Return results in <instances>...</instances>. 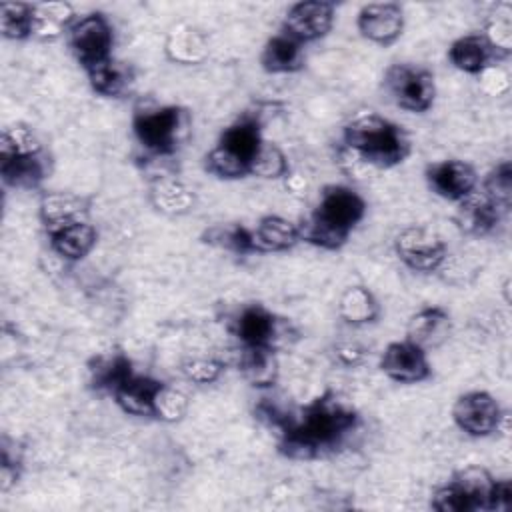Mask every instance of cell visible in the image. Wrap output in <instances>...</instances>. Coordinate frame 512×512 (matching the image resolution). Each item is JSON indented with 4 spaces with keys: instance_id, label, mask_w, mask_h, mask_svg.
Returning a JSON list of instances; mask_svg holds the SVG:
<instances>
[{
    "instance_id": "e0dca14e",
    "label": "cell",
    "mask_w": 512,
    "mask_h": 512,
    "mask_svg": "<svg viewBox=\"0 0 512 512\" xmlns=\"http://www.w3.org/2000/svg\"><path fill=\"white\" fill-rule=\"evenodd\" d=\"M510 56L496 50L484 34H464L448 46L450 64L470 76H482L490 68L506 62Z\"/></svg>"
},
{
    "instance_id": "277c9868",
    "label": "cell",
    "mask_w": 512,
    "mask_h": 512,
    "mask_svg": "<svg viewBox=\"0 0 512 512\" xmlns=\"http://www.w3.org/2000/svg\"><path fill=\"white\" fill-rule=\"evenodd\" d=\"M262 144L260 116L246 112L220 132L216 146L204 156V170L220 180L246 178Z\"/></svg>"
},
{
    "instance_id": "52a82bcc",
    "label": "cell",
    "mask_w": 512,
    "mask_h": 512,
    "mask_svg": "<svg viewBox=\"0 0 512 512\" xmlns=\"http://www.w3.org/2000/svg\"><path fill=\"white\" fill-rule=\"evenodd\" d=\"M230 332L238 346L270 348L276 352L298 340V330L290 318L278 316L260 302L242 304L230 320Z\"/></svg>"
},
{
    "instance_id": "8fae6325",
    "label": "cell",
    "mask_w": 512,
    "mask_h": 512,
    "mask_svg": "<svg viewBox=\"0 0 512 512\" xmlns=\"http://www.w3.org/2000/svg\"><path fill=\"white\" fill-rule=\"evenodd\" d=\"M452 422L470 438H488L504 422L500 402L486 390H468L452 404Z\"/></svg>"
},
{
    "instance_id": "4dcf8cb0",
    "label": "cell",
    "mask_w": 512,
    "mask_h": 512,
    "mask_svg": "<svg viewBox=\"0 0 512 512\" xmlns=\"http://www.w3.org/2000/svg\"><path fill=\"white\" fill-rule=\"evenodd\" d=\"M94 94L102 98H122L134 84V72L126 62L110 58L84 70Z\"/></svg>"
},
{
    "instance_id": "484cf974",
    "label": "cell",
    "mask_w": 512,
    "mask_h": 512,
    "mask_svg": "<svg viewBox=\"0 0 512 512\" xmlns=\"http://www.w3.org/2000/svg\"><path fill=\"white\" fill-rule=\"evenodd\" d=\"M164 52L170 62L182 66H196L208 58L210 44L200 28L192 24H176L166 36Z\"/></svg>"
},
{
    "instance_id": "1f68e13d",
    "label": "cell",
    "mask_w": 512,
    "mask_h": 512,
    "mask_svg": "<svg viewBox=\"0 0 512 512\" xmlns=\"http://www.w3.org/2000/svg\"><path fill=\"white\" fill-rule=\"evenodd\" d=\"M202 242H206L214 248L238 254V256L260 254L258 244H256V236H254V228H248V226L238 224V222L210 226L208 230H204Z\"/></svg>"
},
{
    "instance_id": "83f0119b",
    "label": "cell",
    "mask_w": 512,
    "mask_h": 512,
    "mask_svg": "<svg viewBox=\"0 0 512 512\" xmlns=\"http://www.w3.org/2000/svg\"><path fill=\"white\" fill-rule=\"evenodd\" d=\"M76 18L68 2H36L32 4V38L52 42L66 36Z\"/></svg>"
},
{
    "instance_id": "4fadbf2b",
    "label": "cell",
    "mask_w": 512,
    "mask_h": 512,
    "mask_svg": "<svg viewBox=\"0 0 512 512\" xmlns=\"http://www.w3.org/2000/svg\"><path fill=\"white\" fill-rule=\"evenodd\" d=\"M424 180L436 196L454 204L474 194L478 186V174L474 166L460 158H446L428 164L424 168Z\"/></svg>"
},
{
    "instance_id": "f546056e",
    "label": "cell",
    "mask_w": 512,
    "mask_h": 512,
    "mask_svg": "<svg viewBox=\"0 0 512 512\" xmlns=\"http://www.w3.org/2000/svg\"><path fill=\"white\" fill-rule=\"evenodd\" d=\"M254 236L260 254L266 252H288L300 240V228L296 222L280 216V214H266L254 226Z\"/></svg>"
},
{
    "instance_id": "4316f807",
    "label": "cell",
    "mask_w": 512,
    "mask_h": 512,
    "mask_svg": "<svg viewBox=\"0 0 512 512\" xmlns=\"http://www.w3.org/2000/svg\"><path fill=\"white\" fill-rule=\"evenodd\" d=\"M86 372H88V386L94 392L112 394V390L136 370L132 360L122 350H108L92 356L86 364Z\"/></svg>"
},
{
    "instance_id": "60d3db41",
    "label": "cell",
    "mask_w": 512,
    "mask_h": 512,
    "mask_svg": "<svg viewBox=\"0 0 512 512\" xmlns=\"http://www.w3.org/2000/svg\"><path fill=\"white\" fill-rule=\"evenodd\" d=\"M512 508V482L506 478L496 480L494 498H492V512H508Z\"/></svg>"
},
{
    "instance_id": "d6a6232c",
    "label": "cell",
    "mask_w": 512,
    "mask_h": 512,
    "mask_svg": "<svg viewBox=\"0 0 512 512\" xmlns=\"http://www.w3.org/2000/svg\"><path fill=\"white\" fill-rule=\"evenodd\" d=\"M0 32L14 42L32 38V2H0Z\"/></svg>"
},
{
    "instance_id": "b9f144b4",
    "label": "cell",
    "mask_w": 512,
    "mask_h": 512,
    "mask_svg": "<svg viewBox=\"0 0 512 512\" xmlns=\"http://www.w3.org/2000/svg\"><path fill=\"white\" fill-rule=\"evenodd\" d=\"M362 356H364V350L360 346H356V344H342V346L336 348V358L344 366L360 364Z\"/></svg>"
},
{
    "instance_id": "5b68a950",
    "label": "cell",
    "mask_w": 512,
    "mask_h": 512,
    "mask_svg": "<svg viewBox=\"0 0 512 512\" xmlns=\"http://www.w3.org/2000/svg\"><path fill=\"white\" fill-rule=\"evenodd\" d=\"M190 132V114L176 104L144 106L132 114V134L152 160L176 156Z\"/></svg>"
},
{
    "instance_id": "f1b7e54d",
    "label": "cell",
    "mask_w": 512,
    "mask_h": 512,
    "mask_svg": "<svg viewBox=\"0 0 512 512\" xmlns=\"http://www.w3.org/2000/svg\"><path fill=\"white\" fill-rule=\"evenodd\" d=\"M382 314L374 292L364 284L348 286L338 300V316L352 328H362L378 322Z\"/></svg>"
},
{
    "instance_id": "9a60e30c",
    "label": "cell",
    "mask_w": 512,
    "mask_h": 512,
    "mask_svg": "<svg viewBox=\"0 0 512 512\" xmlns=\"http://www.w3.org/2000/svg\"><path fill=\"white\" fill-rule=\"evenodd\" d=\"M404 10L398 2H370L364 4L356 14V30L358 34L376 44V46H392L404 34Z\"/></svg>"
},
{
    "instance_id": "30bf717a",
    "label": "cell",
    "mask_w": 512,
    "mask_h": 512,
    "mask_svg": "<svg viewBox=\"0 0 512 512\" xmlns=\"http://www.w3.org/2000/svg\"><path fill=\"white\" fill-rule=\"evenodd\" d=\"M398 260L412 272L432 274L444 268L448 260V244L440 234L426 226H406L394 238Z\"/></svg>"
},
{
    "instance_id": "44dd1931",
    "label": "cell",
    "mask_w": 512,
    "mask_h": 512,
    "mask_svg": "<svg viewBox=\"0 0 512 512\" xmlns=\"http://www.w3.org/2000/svg\"><path fill=\"white\" fill-rule=\"evenodd\" d=\"M50 174V160L46 150L34 154L0 156V176L4 186L18 190L38 188Z\"/></svg>"
},
{
    "instance_id": "d4e9b609",
    "label": "cell",
    "mask_w": 512,
    "mask_h": 512,
    "mask_svg": "<svg viewBox=\"0 0 512 512\" xmlns=\"http://www.w3.org/2000/svg\"><path fill=\"white\" fill-rule=\"evenodd\" d=\"M236 354V368L252 388L268 390L276 386L280 376V362L276 350L238 346Z\"/></svg>"
},
{
    "instance_id": "ffe728a7",
    "label": "cell",
    "mask_w": 512,
    "mask_h": 512,
    "mask_svg": "<svg viewBox=\"0 0 512 512\" xmlns=\"http://www.w3.org/2000/svg\"><path fill=\"white\" fill-rule=\"evenodd\" d=\"M452 334V316L444 306H424L406 322V340L426 352L440 348Z\"/></svg>"
},
{
    "instance_id": "8992f818",
    "label": "cell",
    "mask_w": 512,
    "mask_h": 512,
    "mask_svg": "<svg viewBox=\"0 0 512 512\" xmlns=\"http://www.w3.org/2000/svg\"><path fill=\"white\" fill-rule=\"evenodd\" d=\"M496 480L480 464L464 466L432 492L430 506L438 512H492Z\"/></svg>"
},
{
    "instance_id": "ac0fdd59",
    "label": "cell",
    "mask_w": 512,
    "mask_h": 512,
    "mask_svg": "<svg viewBox=\"0 0 512 512\" xmlns=\"http://www.w3.org/2000/svg\"><path fill=\"white\" fill-rule=\"evenodd\" d=\"M148 202L158 214L178 218L196 208V192L174 174H154L148 182Z\"/></svg>"
},
{
    "instance_id": "8d00e7d4",
    "label": "cell",
    "mask_w": 512,
    "mask_h": 512,
    "mask_svg": "<svg viewBox=\"0 0 512 512\" xmlns=\"http://www.w3.org/2000/svg\"><path fill=\"white\" fill-rule=\"evenodd\" d=\"M44 146L36 132L26 124H10L2 128L0 134V156H14V154H34L42 152Z\"/></svg>"
},
{
    "instance_id": "7a4b0ae2",
    "label": "cell",
    "mask_w": 512,
    "mask_h": 512,
    "mask_svg": "<svg viewBox=\"0 0 512 512\" xmlns=\"http://www.w3.org/2000/svg\"><path fill=\"white\" fill-rule=\"evenodd\" d=\"M366 210V200L354 188L328 184L310 216L298 224L300 240L322 250H340L364 220Z\"/></svg>"
},
{
    "instance_id": "7c38bea8",
    "label": "cell",
    "mask_w": 512,
    "mask_h": 512,
    "mask_svg": "<svg viewBox=\"0 0 512 512\" xmlns=\"http://www.w3.org/2000/svg\"><path fill=\"white\" fill-rule=\"evenodd\" d=\"M336 18V6L328 0H302L286 10L280 30L298 40L300 44H310L324 38Z\"/></svg>"
},
{
    "instance_id": "ab89813d",
    "label": "cell",
    "mask_w": 512,
    "mask_h": 512,
    "mask_svg": "<svg viewBox=\"0 0 512 512\" xmlns=\"http://www.w3.org/2000/svg\"><path fill=\"white\" fill-rule=\"evenodd\" d=\"M186 380L206 386L214 384L226 370V362L216 356H190L180 366Z\"/></svg>"
},
{
    "instance_id": "74e56055",
    "label": "cell",
    "mask_w": 512,
    "mask_h": 512,
    "mask_svg": "<svg viewBox=\"0 0 512 512\" xmlns=\"http://www.w3.org/2000/svg\"><path fill=\"white\" fill-rule=\"evenodd\" d=\"M188 408H190L188 396L182 390L164 382L154 402V420H160L166 424L182 422L188 414Z\"/></svg>"
},
{
    "instance_id": "3957f363",
    "label": "cell",
    "mask_w": 512,
    "mask_h": 512,
    "mask_svg": "<svg viewBox=\"0 0 512 512\" xmlns=\"http://www.w3.org/2000/svg\"><path fill=\"white\" fill-rule=\"evenodd\" d=\"M342 148L356 162L386 170L410 156L412 142L400 124L376 112H362L344 124Z\"/></svg>"
},
{
    "instance_id": "d590c367",
    "label": "cell",
    "mask_w": 512,
    "mask_h": 512,
    "mask_svg": "<svg viewBox=\"0 0 512 512\" xmlns=\"http://www.w3.org/2000/svg\"><path fill=\"white\" fill-rule=\"evenodd\" d=\"M288 174H290V164L284 150L278 144L264 140L260 152L252 162L250 176L262 178V180H280V178H286Z\"/></svg>"
},
{
    "instance_id": "f35d334b",
    "label": "cell",
    "mask_w": 512,
    "mask_h": 512,
    "mask_svg": "<svg viewBox=\"0 0 512 512\" xmlns=\"http://www.w3.org/2000/svg\"><path fill=\"white\" fill-rule=\"evenodd\" d=\"M24 468L22 448L16 440L2 436L0 444V492H8L12 486L18 484Z\"/></svg>"
},
{
    "instance_id": "603a6c76",
    "label": "cell",
    "mask_w": 512,
    "mask_h": 512,
    "mask_svg": "<svg viewBox=\"0 0 512 512\" xmlns=\"http://www.w3.org/2000/svg\"><path fill=\"white\" fill-rule=\"evenodd\" d=\"M50 250L66 260V262H80L84 260L98 242V230L94 224L88 222H76L70 226H62L58 230L46 232Z\"/></svg>"
},
{
    "instance_id": "d6986e66",
    "label": "cell",
    "mask_w": 512,
    "mask_h": 512,
    "mask_svg": "<svg viewBox=\"0 0 512 512\" xmlns=\"http://www.w3.org/2000/svg\"><path fill=\"white\" fill-rule=\"evenodd\" d=\"M162 384V380L150 374L132 372L122 384L112 390L110 396L124 414L136 418H154V402Z\"/></svg>"
},
{
    "instance_id": "5bb4252c",
    "label": "cell",
    "mask_w": 512,
    "mask_h": 512,
    "mask_svg": "<svg viewBox=\"0 0 512 512\" xmlns=\"http://www.w3.org/2000/svg\"><path fill=\"white\" fill-rule=\"evenodd\" d=\"M380 370L398 384H420L432 376L428 352L410 340L390 342L380 354Z\"/></svg>"
},
{
    "instance_id": "ba28073f",
    "label": "cell",
    "mask_w": 512,
    "mask_h": 512,
    "mask_svg": "<svg viewBox=\"0 0 512 512\" xmlns=\"http://www.w3.org/2000/svg\"><path fill=\"white\" fill-rule=\"evenodd\" d=\"M382 86L398 108L412 114L428 112L436 100L434 74L408 62L388 66L382 76Z\"/></svg>"
},
{
    "instance_id": "7402d4cb",
    "label": "cell",
    "mask_w": 512,
    "mask_h": 512,
    "mask_svg": "<svg viewBox=\"0 0 512 512\" xmlns=\"http://www.w3.org/2000/svg\"><path fill=\"white\" fill-rule=\"evenodd\" d=\"M456 206L458 208L454 214V224L466 236H488L498 228L504 218V212L500 208H496L484 196H476V192L458 202Z\"/></svg>"
},
{
    "instance_id": "836d02e7",
    "label": "cell",
    "mask_w": 512,
    "mask_h": 512,
    "mask_svg": "<svg viewBox=\"0 0 512 512\" xmlns=\"http://www.w3.org/2000/svg\"><path fill=\"white\" fill-rule=\"evenodd\" d=\"M486 40L500 52L512 56V4L496 2L484 22Z\"/></svg>"
},
{
    "instance_id": "2e32d148",
    "label": "cell",
    "mask_w": 512,
    "mask_h": 512,
    "mask_svg": "<svg viewBox=\"0 0 512 512\" xmlns=\"http://www.w3.org/2000/svg\"><path fill=\"white\" fill-rule=\"evenodd\" d=\"M92 200L72 190H46L38 200V220L44 232L58 230L76 222H88Z\"/></svg>"
},
{
    "instance_id": "e575fe53",
    "label": "cell",
    "mask_w": 512,
    "mask_h": 512,
    "mask_svg": "<svg viewBox=\"0 0 512 512\" xmlns=\"http://www.w3.org/2000/svg\"><path fill=\"white\" fill-rule=\"evenodd\" d=\"M482 196L508 214L512 206V164L508 160H502L484 176Z\"/></svg>"
},
{
    "instance_id": "cb8c5ba5",
    "label": "cell",
    "mask_w": 512,
    "mask_h": 512,
    "mask_svg": "<svg viewBox=\"0 0 512 512\" xmlns=\"http://www.w3.org/2000/svg\"><path fill=\"white\" fill-rule=\"evenodd\" d=\"M304 62V44L282 30L270 36L260 52V68L266 74H294L304 68Z\"/></svg>"
},
{
    "instance_id": "6da1fadb",
    "label": "cell",
    "mask_w": 512,
    "mask_h": 512,
    "mask_svg": "<svg viewBox=\"0 0 512 512\" xmlns=\"http://www.w3.org/2000/svg\"><path fill=\"white\" fill-rule=\"evenodd\" d=\"M256 418L278 430L276 450L290 460H320L338 454L360 426V412L354 404L330 388L296 412L264 400L256 406Z\"/></svg>"
},
{
    "instance_id": "9c48e42d",
    "label": "cell",
    "mask_w": 512,
    "mask_h": 512,
    "mask_svg": "<svg viewBox=\"0 0 512 512\" xmlns=\"http://www.w3.org/2000/svg\"><path fill=\"white\" fill-rule=\"evenodd\" d=\"M66 42L82 70L114 58V28L104 12L78 16L66 34Z\"/></svg>"
}]
</instances>
